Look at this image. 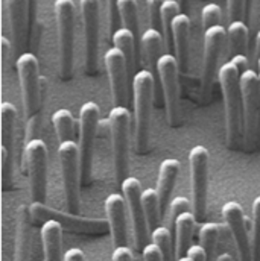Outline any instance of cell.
Segmentation results:
<instances>
[{"label":"cell","instance_id":"cell-17","mask_svg":"<svg viewBox=\"0 0 260 261\" xmlns=\"http://www.w3.org/2000/svg\"><path fill=\"white\" fill-rule=\"evenodd\" d=\"M222 217L233 236L239 261H253V243L250 240L247 217L242 206L234 200L227 202L222 206Z\"/></svg>","mask_w":260,"mask_h":261},{"label":"cell","instance_id":"cell-14","mask_svg":"<svg viewBox=\"0 0 260 261\" xmlns=\"http://www.w3.org/2000/svg\"><path fill=\"white\" fill-rule=\"evenodd\" d=\"M104 64L110 81L114 107H128V76L130 68L125 55L117 47H110L104 55Z\"/></svg>","mask_w":260,"mask_h":261},{"label":"cell","instance_id":"cell-23","mask_svg":"<svg viewBox=\"0 0 260 261\" xmlns=\"http://www.w3.org/2000/svg\"><path fill=\"white\" fill-rule=\"evenodd\" d=\"M41 242L46 261H63V225L57 220H46L41 226Z\"/></svg>","mask_w":260,"mask_h":261},{"label":"cell","instance_id":"cell-28","mask_svg":"<svg viewBox=\"0 0 260 261\" xmlns=\"http://www.w3.org/2000/svg\"><path fill=\"white\" fill-rule=\"evenodd\" d=\"M15 122H17V108L11 102H2L0 105V138L2 146L8 147L11 152L15 134Z\"/></svg>","mask_w":260,"mask_h":261},{"label":"cell","instance_id":"cell-40","mask_svg":"<svg viewBox=\"0 0 260 261\" xmlns=\"http://www.w3.org/2000/svg\"><path fill=\"white\" fill-rule=\"evenodd\" d=\"M164 2L166 0H146L151 24H152V28H155L158 31H160V26H161V8H163Z\"/></svg>","mask_w":260,"mask_h":261},{"label":"cell","instance_id":"cell-52","mask_svg":"<svg viewBox=\"0 0 260 261\" xmlns=\"http://www.w3.org/2000/svg\"><path fill=\"white\" fill-rule=\"evenodd\" d=\"M177 261H192V258H189V257L186 255V257H181V258H178Z\"/></svg>","mask_w":260,"mask_h":261},{"label":"cell","instance_id":"cell-22","mask_svg":"<svg viewBox=\"0 0 260 261\" xmlns=\"http://www.w3.org/2000/svg\"><path fill=\"white\" fill-rule=\"evenodd\" d=\"M31 252H32V214L29 208L21 206L18 213V223H17L14 261H31Z\"/></svg>","mask_w":260,"mask_h":261},{"label":"cell","instance_id":"cell-29","mask_svg":"<svg viewBox=\"0 0 260 261\" xmlns=\"http://www.w3.org/2000/svg\"><path fill=\"white\" fill-rule=\"evenodd\" d=\"M225 226L215 223V222H204L199 228V242L201 246L205 249L207 254V261H213V254L216 249V245L224 234Z\"/></svg>","mask_w":260,"mask_h":261},{"label":"cell","instance_id":"cell-4","mask_svg":"<svg viewBox=\"0 0 260 261\" xmlns=\"http://www.w3.org/2000/svg\"><path fill=\"white\" fill-rule=\"evenodd\" d=\"M101 122V111L96 102H85L79 110V161H81V182L88 186L91 181V164L94 152V138Z\"/></svg>","mask_w":260,"mask_h":261},{"label":"cell","instance_id":"cell-13","mask_svg":"<svg viewBox=\"0 0 260 261\" xmlns=\"http://www.w3.org/2000/svg\"><path fill=\"white\" fill-rule=\"evenodd\" d=\"M84 40H85V71L96 74L101 37V0H79Z\"/></svg>","mask_w":260,"mask_h":261},{"label":"cell","instance_id":"cell-26","mask_svg":"<svg viewBox=\"0 0 260 261\" xmlns=\"http://www.w3.org/2000/svg\"><path fill=\"white\" fill-rule=\"evenodd\" d=\"M248 26L244 20H234L230 21L227 28V54L230 58L234 55L244 54L248 41Z\"/></svg>","mask_w":260,"mask_h":261},{"label":"cell","instance_id":"cell-46","mask_svg":"<svg viewBox=\"0 0 260 261\" xmlns=\"http://www.w3.org/2000/svg\"><path fill=\"white\" fill-rule=\"evenodd\" d=\"M132 251L128 246H121L113 251L111 261H132Z\"/></svg>","mask_w":260,"mask_h":261},{"label":"cell","instance_id":"cell-11","mask_svg":"<svg viewBox=\"0 0 260 261\" xmlns=\"http://www.w3.org/2000/svg\"><path fill=\"white\" fill-rule=\"evenodd\" d=\"M157 74L163 87L169 125L177 126L180 120V65L175 55H161L157 64Z\"/></svg>","mask_w":260,"mask_h":261},{"label":"cell","instance_id":"cell-18","mask_svg":"<svg viewBox=\"0 0 260 261\" xmlns=\"http://www.w3.org/2000/svg\"><path fill=\"white\" fill-rule=\"evenodd\" d=\"M105 214L110 225L111 240L116 248L128 246V225H127V200L121 193H111L105 199Z\"/></svg>","mask_w":260,"mask_h":261},{"label":"cell","instance_id":"cell-10","mask_svg":"<svg viewBox=\"0 0 260 261\" xmlns=\"http://www.w3.org/2000/svg\"><path fill=\"white\" fill-rule=\"evenodd\" d=\"M242 111H244V140L248 146L256 141L260 128V77L254 70L241 74Z\"/></svg>","mask_w":260,"mask_h":261},{"label":"cell","instance_id":"cell-21","mask_svg":"<svg viewBox=\"0 0 260 261\" xmlns=\"http://www.w3.org/2000/svg\"><path fill=\"white\" fill-rule=\"evenodd\" d=\"M180 161L175 158H166L161 161L160 169H158V178H157V193L160 197V211H161V219L166 214L168 205L171 203V195L174 192L177 176L180 173Z\"/></svg>","mask_w":260,"mask_h":261},{"label":"cell","instance_id":"cell-36","mask_svg":"<svg viewBox=\"0 0 260 261\" xmlns=\"http://www.w3.org/2000/svg\"><path fill=\"white\" fill-rule=\"evenodd\" d=\"M201 20H202L204 31L208 29V28H211V26L221 24L222 11H221L219 5H216V3H207L202 8V11H201Z\"/></svg>","mask_w":260,"mask_h":261},{"label":"cell","instance_id":"cell-9","mask_svg":"<svg viewBox=\"0 0 260 261\" xmlns=\"http://www.w3.org/2000/svg\"><path fill=\"white\" fill-rule=\"evenodd\" d=\"M208 149L196 144L189 152L191 184H192V213L196 220L202 222L207 214V190H208Z\"/></svg>","mask_w":260,"mask_h":261},{"label":"cell","instance_id":"cell-33","mask_svg":"<svg viewBox=\"0 0 260 261\" xmlns=\"http://www.w3.org/2000/svg\"><path fill=\"white\" fill-rule=\"evenodd\" d=\"M181 14V5L178 0H166L161 8V28H163V37L166 47H171L172 41V24L175 17Z\"/></svg>","mask_w":260,"mask_h":261},{"label":"cell","instance_id":"cell-32","mask_svg":"<svg viewBox=\"0 0 260 261\" xmlns=\"http://www.w3.org/2000/svg\"><path fill=\"white\" fill-rule=\"evenodd\" d=\"M151 243L157 245L161 251L163 261H177L175 245L172 242L171 231L166 226H157L151 232Z\"/></svg>","mask_w":260,"mask_h":261},{"label":"cell","instance_id":"cell-15","mask_svg":"<svg viewBox=\"0 0 260 261\" xmlns=\"http://www.w3.org/2000/svg\"><path fill=\"white\" fill-rule=\"evenodd\" d=\"M227 41V29L222 24L211 26L204 31V52H202V91L208 94L215 77H218V63L224 43Z\"/></svg>","mask_w":260,"mask_h":261},{"label":"cell","instance_id":"cell-35","mask_svg":"<svg viewBox=\"0 0 260 261\" xmlns=\"http://www.w3.org/2000/svg\"><path fill=\"white\" fill-rule=\"evenodd\" d=\"M253 261H260V195L253 200Z\"/></svg>","mask_w":260,"mask_h":261},{"label":"cell","instance_id":"cell-6","mask_svg":"<svg viewBox=\"0 0 260 261\" xmlns=\"http://www.w3.org/2000/svg\"><path fill=\"white\" fill-rule=\"evenodd\" d=\"M55 15L60 44V74L67 81L73 74L75 58V3L73 0H55Z\"/></svg>","mask_w":260,"mask_h":261},{"label":"cell","instance_id":"cell-27","mask_svg":"<svg viewBox=\"0 0 260 261\" xmlns=\"http://www.w3.org/2000/svg\"><path fill=\"white\" fill-rule=\"evenodd\" d=\"M113 44L114 47H117L127 58L128 68H130L131 81L134 77V65L137 64V38L135 35L127 28H119L114 34H113Z\"/></svg>","mask_w":260,"mask_h":261},{"label":"cell","instance_id":"cell-3","mask_svg":"<svg viewBox=\"0 0 260 261\" xmlns=\"http://www.w3.org/2000/svg\"><path fill=\"white\" fill-rule=\"evenodd\" d=\"M110 137L113 149L114 176L117 186L128 178V152H130L131 113L127 107H113L110 114Z\"/></svg>","mask_w":260,"mask_h":261},{"label":"cell","instance_id":"cell-51","mask_svg":"<svg viewBox=\"0 0 260 261\" xmlns=\"http://www.w3.org/2000/svg\"><path fill=\"white\" fill-rule=\"evenodd\" d=\"M180 2V5H181V9H183V12H186L187 11V8H189V3H191V0H178Z\"/></svg>","mask_w":260,"mask_h":261},{"label":"cell","instance_id":"cell-42","mask_svg":"<svg viewBox=\"0 0 260 261\" xmlns=\"http://www.w3.org/2000/svg\"><path fill=\"white\" fill-rule=\"evenodd\" d=\"M117 2L119 0H107V12H108V21H110V29L113 31V34L117 31V24L121 21V15H119V9H117Z\"/></svg>","mask_w":260,"mask_h":261},{"label":"cell","instance_id":"cell-50","mask_svg":"<svg viewBox=\"0 0 260 261\" xmlns=\"http://www.w3.org/2000/svg\"><path fill=\"white\" fill-rule=\"evenodd\" d=\"M213 261H231V257H230V254H221Z\"/></svg>","mask_w":260,"mask_h":261},{"label":"cell","instance_id":"cell-5","mask_svg":"<svg viewBox=\"0 0 260 261\" xmlns=\"http://www.w3.org/2000/svg\"><path fill=\"white\" fill-rule=\"evenodd\" d=\"M17 73L21 90V100L26 119L40 113L41 103V81H40V64L34 54L23 52L18 55L17 61Z\"/></svg>","mask_w":260,"mask_h":261},{"label":"cell","instance_id":"cell-49","mask_svg":"<svg viewBox=\"0 0 260 261\" xmlns=\"http://www.w3.org/2000/svg\"><path fill=\"white\" fill-rule=\"evenodd\" d=\"M256 57H257V60L260 58V31L256 35Z\"/></svg>","mask_w":260,"mask_h":261},{"label":"cell","instance_id":"cell-31","mask_svg":"<svg viewBox=\"0 0 260 261\" xmlns=\"http://www.w3.org/2000/svg\"><path fill=\"white\" fill-rule=\"evenodd\" d=\"M52 123H54V128H55L60 143L73 140L76 123H75L73 114L67 108H60L52 114Z\"/></svg>","mask_w":260,"mask_h":261},{"label":"cell","instance_id":"cell-7","mask_svg":"<svg viewBox=\"0 0 260 261\" xmlns=\"http://www.w3.org/2000/svg\"><path fill=\"white\" fill-rule=\"evenodd\" d=\"M58 160L64 187L65 205L68 213L78 214L79 211V184H81V161H79V146L72 141L60 143Z\"/></svg>","mask_w":260,"mask_h":261},{"label":"cell","instance_id":"cell-41","mask_svg":"<svg viewBox=\"0 0 260 261\" xmlns=\"http://www.w3.org/2000/svg\"><path fill=\"white\" fill-rule=\"evenodd\" d=\"M41 128V116L40 113L32 116L31 119H28V125H26V143L31 140L38 138V132Z\"/></svg>","mask_w":260,"mask_h":261},{"label":"cell","instance_id":"cell-47","mask_svg":"<svg viewBox=\"0 0 260 261\" xmlns=\"http://www.w3.org/2000/svg\"><path fill=\"white\" fill-rule=\"evenodd\" d=\"M230 61L238 67V70L241 71V74H242L244 71L250 70V61H248V58H247V55H245V54L234 55L233 58H230Z\"/></svg>","mask_w":260,"mask_h":261},{"label":"cell","instance_id":"cell-1","mask_svg":"<svg viewBox=\"0 0 260 261\" xmlns=\"http://www.w3.org/2000/svg\"><path fill=\"white\" fill-rule=\"evenodd\" d=\"M218 81L221 84L225 103V128L227 144L236 147L244 130V111L241 93V71L231 61H227L218 70Z\"/></svg>","mask_w":260,"mask_h":261},{"label":"cell","instance_id":"cell-16","mask_svg":"<svg viewBox=\"0 0 260 261\" xmlns=\"http://www.w3.org/2000/svg\"><path fill=\"white\" fill-rule=\"evenodd\" d=\"M122 195L127 200V206L130 211L131 223H132V232H134V242L138 249H143L148 245V223L145 217V210L141 203V184L137 178L128 176L122 182Z\"/></svg>","mask_w":260,"mask_h":261},{"label":"cell","instance_id":"cell-43","mask_svg":"<svg viewBox=\"0 0 260 261\" xmlns=\"http://www.w3.org/2000/svg\"><path fill=\"white\" fill-rule=\"evenodd\" d=\"M141 257H143V261H163L160 248L154 243H148L141 249Z\"/></svg>","mask_w":260,"mask_h":261},{"label":"cell","instance_id":"cell-20","mask_svg":"<svg viewBox=\"0 0 260 261\" xmlns=\"http://www.w3.org/2000/svg\"><path fill=\"white\" fill-rule=\"evenodd\" d=\"M189 40H191V18L186 12L175 17L172 24V43L175 47V58L181 73L189 71Z\"/></svg>","mask_w":260,"mask_h":261},{"label":"cell","instance_id":"cell-48","mask_svg":"<svg viewBox=\"0 0 260 261\" xmlns=\"http://www.w3.org/2000/svg\"><path fill=\"white\" fill-rule=\"evenodd\" d=\"M85 257H84V252L78 248H72L68 249L64 254V260L63 261H84Z\"/></svg>","mask_w":260,"mask_h":261},{"label":"cell","instance_id":"cell-37","mask_svg":"<svg viewBox=\"0 0 260 261\" xmlns=\"http://www.w3.org/2000/svg\"><path fill=\"white\" fill-rule=\"evenodd\" d=\"M171 219H172V223L175 222V219L183 214V213H187L191 211L192 208V202L187 199V197H183V196H177L171 200Z\"/></svg>","mask_w":260,"mask_h":261},{"label":"cell","instance_id":"cell-2","mask_svg":"<svg viewBox=\"0 0 260 261\" xmlns=\"http://www.w3.org/2000/svg\"><path fill=\"white\" fill-rule=\"evenodd\" d=\"M154 85L155 76L148 68L138 70L131 81V90L134 96V135L135 149L138 153L146 152L149 144Z\"/></svg>","mask_w":260,"mask_h":261},{"label":"cell","instance_id":"cell-34","mask_svg":"<svg viewBox=\"0 0 260 261\" xmlns=\"http://www.w3.org/2000/svg\"><path fill=\"white\" fill-rule=\"evenodd\" d=\"M117 9L124 28L130 29L131 32L138 37V3L137 0H119Z\"/></svg>","mask_w":260,"mask_h":261},{"label":"cell","instance_id":"cell-54","mask_svg":"<svg viewBox=\"0 0 260 261\" xmlns=\"http://www.w3.org/2000/svg\"><path fill=\"white\" fill-rule=\"evenodd\" d=\"M259 77H260V71H259Z\"/></svg>","mask_w":260,"mask_h":261},{"label":"cell","instance_id":"cell-30","mask_svg":"<svg viewBox=\"0 0 260 261\" xmlns=\"http://www.w3.org/2000/svg\"><path fill=\"white\" fill-rule=\"evenodd\" d=\"M141 203L145 210V217L148 223V231L152 232L161 220V211H160V197L155 189H146L141 193Z\"/></svg>","mask_w":260,"mask_h":261},{"label":"cell","instance_id":"cell-12","mask_svg":"<svg viewBox=\"0 0 260 261\" xmlns=\"http://www.w3.org/2000/svg\"><path fill=\"white\" fill-rule=\"evenodd\" d=\"M29 211L32 214V219H35V220H41L43 223L46 220H57L63 225V228H67L70 231H76V232L102 234V232H107L110 229L108 220L81 217V216L72 214V213H61L58 210L46 206L44 203L32 202Z\"/></svg>","mask_w":260,"mask_h":261},{"label":"cell","instance_id":"cell-39","mask_svg":"<svg viewBox=\"0 0 260 261\" xmlns=\"http://www.w3.org/2000/svg\"><path fill=\"white\" fill-rule=\"evenodd\" d=\"M11 152L8 147L2 146L0 147V161H2V179H3V189L8 187V184L11 182Z\"/></svg>","mask_w":260,"mask_h":261},{"label":"cell","instance_id":"cell-55","mask_svg":"<svg viewBox=\"0 0 260 261\" xmlns=\"http://www.w3.org/2000/svg\"><path fill=\"white\" fill-rule=\"evenodd\" d=\"M43 261H46V260H43Z\"/></svg>","mask_w":260,"mask_h":261},{"label":"cell","instance_id":"cell-53","mask_svg":"<svg viewBox=\"0 0 260 261\" xmlns=\"http://www.w3.org/2000/svg\"><path fill=\"white\" fill-rule=\"evenodd\" d=\"M257 68H259V71H260V58L257 60Z\"/></svg>","mask_w":260,"mask_h":261},{"label":"cell","instance_id":"cell-8","mask_svg":"<svg viewBox=\"0 0 260 261\" xmlns=\"http://www.w3.org/2000/svg\"><path fill=\"white\" fill-rule=\"evenodd\" d=\"M23 161L29 175L32 202L44 203L48 193V146L41 138L31 140L25 144Z\"/></svg>","mask_w":260,"mask_h":261},{"label":"cell","instance_id":"cell-45","mask_svg":"<svg viewBox=\"0 0 260 261\" xmlns=\"http://www.w3.org/2000/svg\"><path fill=\"white\" fill-rule=\"evenodd\" d=\"M0 50H2V68L5 71L6 70V64H8V60H9V52L12 50L11 41L5 35H2V38H0Z\"/></svg>","mask_w":260,"mask_h":261},{"label":"cell","instance_id":"cell-24","mask_svg":"<svg viewBox=\"0 0 260 261\" xmlns=\"http://www.w3.org/2000/svg\"><path fill=\"white\" fill-rule=\"evenodd\" d=\"M164 44L166 43L163 34L155 28H148L140 35V47L145 57V63L148 65V70H151L154 74H157V64L161 58V50Z\"/></svg>","mask_w":260,"mask_h":261},{"label":"cell","instance_id":"cell-38","mask_svg":"<svg viewBox=\"0 0 260 261\" xmlns=\"http://www.w3.org/2000/svg\"><path fill=\"white\" fill-rule=\"evenodd\" d=\"M247 8H248V0H227V12L230 21L242 20Z\"/></svg>","mask_w":260,"mask_h":261},{"label":"cell","instance_id":"cell-44","mask_svg":"<svg viewBox=\"0 0 260 261\" xmlns=\"http://www.w3.org/2000/svg\"><path fill=\"white\" fill-rule=\"evenodd\" d=\"M37 12H38V0H29V35H28V43L34 34V28L37 23Z\"/></svg>","mask_w":260,"mask_h":261},{"label":"cell","instance_id":"cell-25","mask_svg":"<svg viewBox=\"0 0 260 261\" xmlns=\"http://www.w3.org/2000/svg\"><path fill=\"white\" fill-rule=\"evenodd\" d=\"M198 222L195 214L192 211L183 213L180 214L175 222V254H177V260L181 257L187 255L189 248L192 246V236H194V229H195V223Z\"/></svg>","mask_w":260,"mask_h":261},{"label":"cell","instance_id":"cell-19","mask_svg":"<svg viewBox=\"0 0 260 261\" xmlns=\"http://www.w3.org/2000/svg\"><path fill=\"white\" fill-rule=\"evenodd\" d=\"M5 5L12 32V46L15 52H20L28 44L29 0H5Z\"/></svg>","mask_w":260,"mask_h":261}]
</instances>
